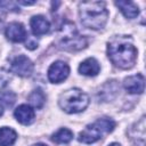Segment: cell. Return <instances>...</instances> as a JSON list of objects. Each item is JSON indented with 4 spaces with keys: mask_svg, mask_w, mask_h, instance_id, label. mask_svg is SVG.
Masks as SVG:
<instances>
[{
    "mask_svg": "<svg viewBox=\"0 0 146 146\" xmlns=\"http://www.w3.org/2000/svg\"><path fill=\"white\" fill-rule=\"evenodd\" d=\"M107 55L111 62L123 70L131 68L137 59V49L128 35H117L107 43Z\"/></svg>",
    "mask_w": 146,
    "mask_h": 146,
    "instance_id": "1",
    "label": "cell"
},
{
    "mask_svg": "<svg viewBox=\"0 0 146 146\" xmlns=\"http://www.w3.org/2000/svg\"><path fill=\"white\" fill-rule=\"evenodd\" d=\"M79 14L82 25L91 30H100L105 26L108 11L102 1H83L79 5Z\"/></svg>",
    "mask_w": 146,
    "mask_h": 146,
    "instance_id": "2",
    "label": "cell"
},
{
    "mask_svg": "<svg viewBox=\"0 0 146 146\" xmlns=\"http://www.w3.org/2000/svg\"><path fill=\"white\" fill-rule=\"evenodd\" d=\"M57 44L62 49L70 51H78L86 48L88 41L83 35H81L78 32L75 25L72 22H65L63 23V25L58 31Z\"/></svg>",
    "mask_w": 146,
    "mask_h": 146,
    "instance_id": "3",
    "label": "cell"
},
{
    "mask_svg": "<svg viewBox=\"0 0 146 146\" xmlns=\"http://www.w3.org/2000/svg\"><path fill=\"white\" fill-rule=\"evenodd\" d=\"M58 105L66 113H80L89 105V96L79 88H72L60 94Z\"/></svg>",
    "mask_w": 146,
    "mask_h": 146,
    "instance_id": "4",
    "label": "cell"
},
{
    "mask_svg": "<svg viewBox=\"0 0 146 146\" xmlns=\"http://www.w3.org/2000/svg\"><path fill=\"white\" fill-rule=\"evenodd\" d=\"M115 127V122L110 117H102L96 120L94 123L88 124L80 133H79V141L84 144H92L107 133L112 132Z\"/></svg>",
    "mask_w": 146,
    "mask_h": 146,
    "instance_id": "5",
    "label": "cell"
},
{
    "mask_svg": "<svg viewBox=\"0 0 146 146\" xmlns=\"http://www.w3.org/2000/svg\"><path fill=\"white\" fill-rule=\"evenodd\" d=\"M70 74V67L65 62L57 60L50 65L48 68V79L52 83L63 82Z\"/></svg>",
    "mask_w": 146,
    "mask_h": 146,
    "instance_id": "6",
    "label": "cell"
},
{
    "mask_svg": "<svg viewBox=\"0 0 146 146\" xmlns=\"http://www.w3.org/2000/svg\"><path fill=\"white\" fill-rule=\"evenodd\" d=\"M34 65L31 62L30 58H27L24 55L17 56L13 62H11V72L19 75V76H30L33 72Z\"/></svg>",
    "mask_w": 146,
    "mask_h": 146,
    "instance_id": "7",
    "label": "cell"
},
{
    "mask_svg": "<svg viewBox=\"0 0 146 146\" xmlns=\"http://www.w3.org/2000/svg\"><path fill=\"white\" fill-rule=\"evenodd\" d=\"M6 36L8 40H10L13 42H22L27 38L25 27L23 26V24H21L18 22H11L7 25Z\"/></svg>",
    "mask_w": 146,
    "mask_h": 146,
    "instance_id": "8",
    "label": "cell"
},
{
    "mask_svg": "<svg viewBox=\"0 0 146 146\" xmlns=\"http://www.w3.org/2000/svg\"><path fill=\"white\" fill-rule=\"evenodd\" d=\"M123 86L129 94H141L145 89V79L143 74L130 75L124 79Z\"/></svg>",
    "mask_w": 146,
    "mask_h": 146,
    "instance_id": "9",
    "label": "cell"
},
{
    "mask_svg": "<svg viewBox=\"0 0 146 146\" xmlns=\"http://www.w3.org/2000/svg\"><path fill=\"white\" fill-rule=\"evenodd\" d=\"M14 115L16 117V120L22 123V124H31L33 121H34V117H35V113H34V110L30 106V105H26V104H22L19 105L15 112H14Z\"/></svg>",
    "mask_w": 146,
    "mask_h": 146,
    "instance_id": "10",
    "label": "cell"
},
{
    "mask_svg": "<svg viewBox=\"0 0 146 146\" xmlns=\"http://www.w3.org/2000/svg\"><path fill=\"white\" fill-rule=\"evenodd\" d=\"M30 25H31V30H32L33 34L38 35V36L48 33V31L50 29L49 22L41 15L33 16L31 18V21H30Z\"/></svg>",
    "mask_w": 146,
    "mask_h": 146,
    "instance_id": "11",
    "label": "cell"
},
{
    "mask_svg": "<svg viewBox=\"0 0 146 146\" xmlns=\"http://www.w3.org/2000/svg\"><path fill=\"white\" fill-rule=\"evenodd\" d=\"M99 71H100L99 63L97 62V59H95L92 57L87 58L79 66V72L87 76H95L99 73Z\"/></svg>",
    "mask_w": 146,
    "mask_h": 146,
    "instance_id": "12",
    "label": "cell"
},
{
    "mask_svg": "<svg viewBox=\"0 0 146 146\" xmlns=\"http://www.w3.org/2000/svg\"><path fill=\"white\" fill-rule=\"evenodd\" d=\"M115 6L121 10V13L129 19L136 18L139 15V9L132 1H115Z\"/></svg>",
    "mask_w": 146,
    "mask_h": 146,
    "instance_id": "13",
    "label": "cell"
},
{
    "mask_svg": "<svg viewBox=\"0 0 146 146\" xmlns=\"http://www.w3.org/2000/svg\"><path fill=\"white\" fill-rule=\"evenodd\" d=\"M17 138V133L15 130L8 127L0 128V146H10L15 143Z\"/></svg>",
    "mask_w": 146,
    "mask_h": 146,
    "instance_id": "14",
    "label": "cell"
},
{
    "mask_svg": "<svg viewBox=\"0 0 146 146\" xmlns=\"http://www.w3.org/2000/svg\"><path fill=\"white\" fill-rule=\"evenodd\" d=\"M73 139V132L70 129L62 128L51 136V140L56 144H67Z\"/></svg>",
    "mask_w": 146,
    "mask_h": 146,
    "instance_id": "15",
    "label": "cell"
},
{
    "mask_svg": "<svg viewBox=\"0 0 146 146\" xmlns=\"http://www.w3.org/2000/svg\"><path fill=\"white\" fill-rule=\"evenodd\" d=\"M29 102L31 103V105L35 108H41L43 105H44V102H46V96L43 94V91L38 88L35 90H33L30 96H29Z\"/></svg>",
    "mask_w": 146,
    "mask_h": 146,
    "instance_id": "16",
    "label": "cell"
},
{
    "mask_svg": "<svg viewBox=\"0 0 146 146\" xmlns=\"http://www.w3.org/2000/svg\"><path fill=\"white\" fill-rule=\"evenodd\" d=\"M16 100V95L13 91L6 90V91H1L0 92V102L1 104L3 103L6 106H11Z\"/></svg>",
    "mask_w": 146,
    "mask_h": 146,
    "instance_id": "17",
    "label": "cell"
},
{
    "mask_svg": "<svg viewBox=\"0 0 146 146\" xmlns=\"http://www.w3.org/2000/svg\"><path fill=\"white\" fill-rule=\"evenodd\" d=\"M10 74H9V72L8 71H6V70H3V68H1L0 70V88H2V87H5L9 81H10Z\"/></svg>",
    "mask_w": 146,
    "mask_h": 146,
    "instance_id": "18",
    "label": "cell"
},
{
    "mask_svg": "<svg viewBox=\"0 0 146 146\" xmlns=\"http://www.w3.org/2000/svg\"><path fill=\"white\" fill-rule=\"evenodd\" d=\"M0 7H2L3 9H7V10H10L9 8H11V10H14V11H19V8H17L16 3L11 2V1H0Z\"/></svg>",
    "mask_w": 146,
    "mask_h": 146,
    "instance_id": "19",
    "label": "cell"
},
{
    "mask_svg": "<svg viewBox=\"0 0 146 146\" xmlns=\"http://www.w3.org/2000/svg\"><path fill=\"white\" fill-rule=\"evenodd\" d=\"M18 3H22V5H25V6H29V5H33L35 3V1H18Z\"/></svg>",
    "mask_w": 146,
    "mask_h": 146,
    "instance_id": "20",
    "label": "cell"
},
{
    "mask_svg": "<svg viewBox=\"0 0 146 146\" xmlns=\"http://www.w3.org/2000/svg\"><path fill=\"white\" fill-rule=\"evenodd\" d=\"M2 113H3V107H2V104H1V102H0V116L2 115Z\"/></svg>",
    "mask_w": 146,
    "mask_h": 146,
    "instance_id": "21",
    "label": "cell"
},
{
    "mask_svg": "<svg viewBox=\"0 0 146 146\" xmlns=\"http://www.w3.org/2000/svg\"><path fill=\"white\" fill-rule=\"evenodd\" d=\"M108 146H121L120 144H117V143H112V144H110Z\"/></svg>",
    "mask_w": 146,
    "mask_h": 146,
    "instance_id": "22",
    "label": "cell"
},
{
    "mask_svg": "<svg viewBox=\"0 0 146 146\" xmlns=\"http://www.w3.org/2000/svg\"><path fill=\"white\" fill-rule=\"evenodd\" d=\"M31 146H47V145H44V144H41V143H39V144H34V145H31Z\"/></svg>",
    "mask_w": 146,
    "mask_h": 146,
    "instance_id": "23",
    "label": "cell"
}]
</instances>
